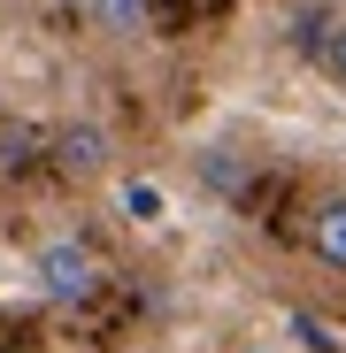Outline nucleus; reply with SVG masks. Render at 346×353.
Wrapping results in <instances>:
<instances>
[{"mask_svg": "<svg viewBox=\"0 0 346 353\" xmlns=\"http://www.w3.org/2000/svg\"><path fill=\"white\" fill-rule=\"evenodd\" d=\"M100 39H139L146 31V0H85Z\"/></svg>", "mask_w": 346, "mask_h": 353, "instance_id": "5", "label": "nucleus"}, {"mask_svg": "<svg viewBox=\"0 0 346 353\" xmlns=\"http://www.w3.org/2000/svg\"><path fill=\"white\" fill-rule=\"evenodd\" d=\"M31 276H39V300L54 307H93L108 292V254L93 239H77V230H62V239H46L31 254Z\"/></svg>", "mask_w": 346, "mask_h": 353, "instance_id": "1", "label": "nucleus"}, {"mask_svg": "<svg viewBox=\"0 0 346 353\" xmlns=\"http://www.w3.org/2000/svg\"><path fill=\"white\" fill-rule=\"evenodd\" d=\"M300 54L346 92V16H331V8H308V23H300Z\"/></svg>", "mask_w": 346, "mask_h": 353, "instance_id": "3", "label": "nucleus"}, {"mask_svg": "<svg viewBox=\"0 0 346 353\" xmlns=\"http://www.w3.org/2000/svg\"><path fill=\"white\" fill-rule=\"evenodd\" d=\"M54 169H62V176H108L115 169L108 123H62V131H54Z\"/></svg>", "mask_w": 346, "mask_h": 353, "instance_id": "2", "label": "nucleus"}, {"mask_svg": "<svg viewBox=\"0 0 346 353\" xmlns=\"http://www.w3.org/2000/svg\"><path fill=\"white\" fill-rule=\"evenodd\" d=\"M300 8H331V0H300Z\"/></svg>", "mask_w": 346, "mask_h": 353, "instance_id": "6", "label": "nucleus"}, {"mask_svg": "<svg viewBox=\"0 0 346 353\" xmlns=\"http://www.w3.org/2000/svg\"><path fill=\"white\" fill-rule=\"evenodd\" d=\"M308 254L346 276V192H323V200L308 208Z\"/></svg>", "mask_w": 346, "mask_h": 353, "instance_id": "4", "label": "nucleus"}]
</instances>
